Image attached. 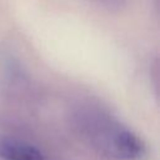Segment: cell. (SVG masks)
I'll list each match as a JSON object with an SVG mask.
<instances>
[{"label": "cell", "instance_id": "6da1fadb", "mask_svg": "<svg viewBox=\"0 0 160 160\" xmlns=\"http://www.w3.org/2000/svg\"><path fill=\"white\" fill-rule=\"evenodd\" d=\"M105 146L109 151L125 160H134L142 155L144 145L131 131L119 128H110L102 131Z\"/></svg>", "mask_w": 160, "mask_h": 160}, {"label": "cell", "instance_id": "7a4b0ae2", "mask_svg": "<svg viewBox=\"0 0 160 160\" xmlns=\"http://www.w3.org/2000/svg\"><path fill=\"white\" fill-rule=\"evenodd\" d=\"M0 159L2 160H45L32 145L10 138L0 139Z\"/></svg>", "mask_w": 160, "mask_h": 160}]
</instances>
